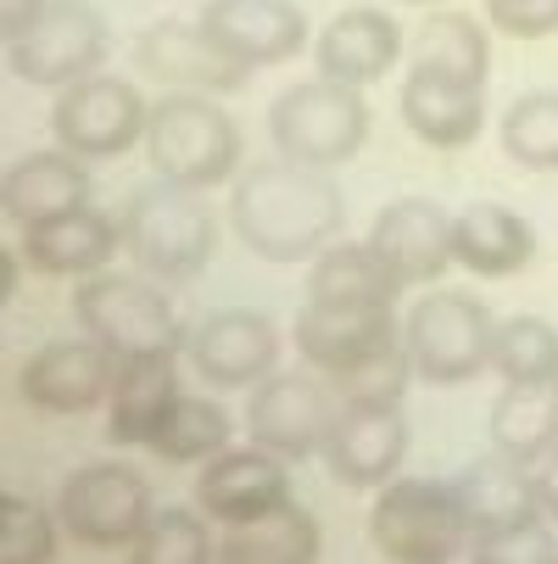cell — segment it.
Returning <instances> with one entry per match:
<instances>
[{
  "mask_svg": "<svg viewBox=\"0 0 558 564\" xmlns=\"http://www.w3.org/2000/svg\"><path fill=\"white\" fill-rule=\"evenodd\" d=\"M40 12H45V0H0V34H7V40L23 34Z\"/></svg>",
  "mask_w": 558,
  "mask_h": 564,
  "instance_id": "39",
  "label": "cell"
},
{
  "mask_svg": "<svg viewBox=\"0 0 558 564\" xmlns=\"http://www.w3.org/2000/svg\"><path fill=\"white\" fill-rule=\"evenodd\" d=\"M218 564H318V520L302 503H285L263 520L229 525Z\"/></svg>",
  "mask_w": 558,
  "mask_h": 564,
  "instance_id": "30",
  "label": "cell"
},
{
  "mask_svg": "<svg viewBox=\"0 0 558 564\" xmlns=\"http://www.w3.org/2000/svg\"><path fill=\"white\" fill-rule=\"evenodd\" d=\"M151 514V480L129 464H85L56 492V520L78 547H129Z\"/></svg>",
  "mask_w": 558,
  "mask_h": 564,
  "instance_id": "10",
  "label": "cell"
},
{
  "mask_svg": "<svg viewBox=\"0 0 558 564\" xmlns=\"http://www.w3.org/2000/svg\"><path fill=\"white\" fill-rule=\"evenodd\" d=\"M403 341L391 307H336V302H307L296 313V352L325 369V375H347L352 364L385 352Z\"/></svg>",
  "mask_w": 558,
  "mask_h": 564,
  "instance_id": "19",
  "label": "cell"
},
{
  "mask_svg": "<svg viewBox=\"0 0 558 564\" xmlns=\"http://www.w3.org/2000/svg\"><path fill=\"white\" fill-rule=\"evenodd\" d=\"M403 280H396L369 240H341L325 247L307 263V302H336V307H391Z\"/></svg>",
  "mask_w": 558,
  "mask_h": 564,
  "instance_id": "27",
  "label": "cell"
},
{
  "mask_svg": "<svg viewBox=\"0 0 558 564\" xmlns=\"http://www.w3.org/2000/svg\"><path fill=\"white\" fill-rule=\"evenodd\" d=\"M369 247L403 285H430L458 263L452 258V218L425 196H403V202L380 207L369 224Z\"/></svg>",
  "mask_w": 558,
  "mask_h": 564,
  "instance_id": "18",
  "label": "cell"
},
{
  "mask_svg": "<svg viewBox=\"0 0 558 564\" xmlns=\"http://www.w3.org/2000/svg\"><path fill=\"white\" fill-rule=\"evenodd\" d=\"M469 564H558V531L547 514H530L497 531H474Z\"/></svg>",
  "mask_w": 558,
  "mask_h": 564,
  "instance_id": "36",
  "label": "cell"
},
{
  "mask_svg": "<svg viewBox=\"0 0 558 564\" xmlns=\"http://www.w3.org/2000/svg\"><path fill=\"white\" fill-rule=\"evenodd\" d=\"M112 56V29L90 0H45V12L7 40V67L23 85L67 90L78 78L101 73Z\"/></svg>",
  "mask_w": 558,
  "mask_h": 564,
  "instance_id": "7",
  "label": "cell"
},
{
  "mask_svg": "<svg viewBox=\"0 0 558 564\" xmlns=\"http://www.w3.org/2000/svg\"><path fill=\"white\" fill-rule=\"evenodd\" d=\"M179 375L174 358H129L118 364L112 397H107V442L118 447H151V436L163 431L168 409L179 402Z\"/></svg>",
  "mask_w": 558,
  "mask_h": 564,
  "instance_id": "25",
  "label": "cell"
},
{
  "mask_svg": "<svg viewBox=\"0 0 558 564\" xmlns=\"http://www.w3.org/2000/svg\"><path fill=\"white\" fill-rule=\"evenodd\" d=\"M492 369L508 386H530V380H558V330L536 313H514L497 318L492 330Z\"/></svg>",
  "mask_w": 558,
  "mask_h": 564,
  "instance_id": "32",
  "label": "cell"
},
{
  "mask_svg": "<svg viewBox=\"0 0 558 564\" xmlns=\"http://www.w3.org/2000/svg\"><path fill=\"white\" fill-rule=\"evenodd\" d=\"M330 380H336L341 402H363V409H396L419 375H414L408 347L396 341V347H385V352H374V358H363V364H352L347 375H330Z\"/></svg>",
  "mask_w": 558,
  "mask_h": 564,
  "instance_id": "35",
  "label": "cell"
},
{
  "mask_svg": "<svg viewBox=\"0 0 558 564\" xmlns=\"http://www.w3.org/2000/svg\"><path fill=\"white\" fill-rule=\"evenodd\" d=\"M408 56H414V67L441 73V78H458V85H486L492 40H486V29L474 23L469 12H436L430 7V18L408 40Z\"/></svg>",
  "mask_w": 558,
  "mask_h": 564,
  "instance_id": "29",
  "label": "cell"
},
{
  "mask_svg": "<svg viewBox=\"0 0 558 564\" xmlns=\"http://www.w3.org/2000/svg\"><path fill=\"white\" fill-rule=\"evenodd\" d=\"M112 380L118 358L101 341H51L23 364L18 391L40 414H90L112 397Z\"/></svg>",
  "mask_w": 558,
  "mask_h": 564,
  "instance_id": "15",
  "label": "cell"
},
{
  "mask_svg": "<svg viewBox=\"0 0 558 564\" xmlns=\"http://www.w3.org/2000/svg\"><path fill=\"white\" fill-rule=\"evenodd\" d=\"M403 23H396L391 12L380 7H347L325 23V34H318L313 56H318V73L325 78H341V85H380V78L396 67V56H403Z\"/></svg>",
  "mask_w": 558,
  "mask_h": 564,
  "instance_id": "20",
  "label": "cell"
},
{
  "mask_svg": "<svg viewBox=\"0 0 558 564\" xmlns=\"http://www.w3.org/2000/svg\"><path fill=\"white\" fill-rule=\"evenodd\" d=\"M369 542L391 564H458L469 558V514L441 480H385L369 509Z\"/></svg>",
  "mask_w": 558,
  "mask_h": 564,
  "instance_id": "5",
  "label": "cell"
},
{
  "mask_svg": "<svg viewBox=\"0 0 558 564\" xmlns=\"http://www.w3.org/2000/svg\"><path fill=\"white\" fill-rule=\"evenodd\" d=\"M123 247V224L96 213V207H78L62 218H45L34 229H23V258L29 269L51 274V280H90L112 263V252Z\"/></svg>",
  "mask_w": 558,
  "mask_h": 564,
  "instance_id": "22",
  "label": "cell"
},
{
  "mask_svg": "<svg viewBox=\"0 0 558 564\" xmlns=\"http://www.w3.org/2000/svg\"><path fill=\"white\" fill-rule=\"evenodd\" d=\"M196 503H201L207 520H223V525L263 520V514L291 503V469H285L280 453H269L258 442L252 447H223L196 475Z\"/></svg>",
  "mask_w": 558,
  "mask_h": 564,
  "instance_id": "14",
  "label": "cell"
},
{
  "mask_svg": "<svg viewBox=\"0 0 558 564\" xmlns=\"http://www.w3.org/2000/svg\"><path fill=\"white\" fill-rule=\"evenodd\" d=\"M280 347H285V336L274 330V318L247 313V307L207 313L185 341L196 375L218 391H252L258 380H269L280 364Z\"/></svg>",
  "mask_w": 558,
  "mask_h": 564,
  "instance_id": "12",
  "label": "cell"
},
{
  "mask_svg": "<svg viewBox=\"0 0 558 564\" xmlns=\"http://www.w3.org/2000/svg\"><path fill=\"white\" fill-rule=\"evenodd\" d=\"M492 330H497V318L486 313L481 296H469V291H430L408 313L403 347H408L419 380L463 386L481 369H492Z\"/></svg>",
  "mask_w": 558,
  "mask_h": 564,
  "instance_id": "8",
  "label": "cell"
},
{
  "mask_svg": "<svg viewBox=\"0 0 558 564\" xmlns=\"http://www.w3.org/2000/svg\"><path fill=\"white\" fill-rule=\"evenodd\" d=\"M23 247H0V302L18 296V280H23Z\"/></svg>",
  "mask_w": 558,
  "mask_h": 564,
  "instance_id": "40",
  "label": "cell"
},
{
  "mask_svg": "<svg viewBox=\"0 0 558 564\" xmlns=\"http://www.w3.org/2000/svg\"><path fill=\"white\" fill-rule=\"evenodd\" d=\"M269 134L280 156H296V163H313V169H341L369 140V101L358 85L318 73L291 85L269 107Z\"/></svg>",
  "mask_w": 558,
  "mask_h": 564,
  "instance_id": "6",
  "label": "cell"
},
{
  "mask_svg": "<svg viewBox=\"0 0 558 564\" xmlns=\"http://www.w3.org/2000/svg\"><path fill=\"white\" fill-rule=\"evenodd\" d=\"M452 492L469 514V531H497V525H519L530 514H541L536 503V475L530 464L508 458V453H492V458H474L458 480Z\"/></svg>",
  "mask_w": 558,
  "mask_h": 564,
  "instance_id": "26",
  "label": "cell"
},
{
  "mask_svg": "<svg viewBox=\"0 0 558 564\" xmlns=\"http://www.w3.org/2000/svg\"><path fill=\"white\" fill-rule=\"evenodd\" d=\"M134 67L151 73L156 85H174V90H201V96H234L247 90L252 67H241L234 56H223L212 45V34L185 18H163L151 23L140 40H134Z\"/></svg>",
  "mask_w": 558,
  "mask_h": 564,
  "instance_id": "13",
  "label": "cell"
},
{
  "mask_svg": "<svg viewBox=\"0 0 558 564\" xmlns=\"http://www.w3.org/2000/svg\"><path fill=\"white\" fill-rule=\"evenodd\" d=\"M486 23L508 40H547L558 34V0H486Z\"/></svg>",
  "mask_w": 558,
  "mask_h": 564,
  "instance_id": "38",
  "label": "cell"
},
{
  "mask_svg": "<svg viewBox=\"0 0 558 564\" xmlns=\"http://www.w3.org/2000/svg\"><path fill=\"white\" fill-rule=\"evenodd\" d=\"M73 318L118 364H129V358H174L190 341V330L179 325L163 280H151V274H107V269L90 274L73 291Z\"/></svg>",
  "mask_w": 558,
  "mask_h": 564,
  "instance_id": "3",
  "label": "cell"
},
{
  "mask_svg": "<svg viewBox=\"0 0 558 564\" xmlns=\"http://www.w3.org/2000/svg\"><path fill=\"white\" fill-rule=\"evenodd\" d=\"M234 235L263 263H313L347 224V196L330 180V169L296 163V156H269L252 163V174L234 180L229 196Z\"/></svg>",
  "mask_w": 558,
  "mask_h": 564,
  "instance_id": "1",
  "label": "cell"
},
{
  "mask_svg": "<svg viewBox=\"0 0 558 564\" xmlns=\"http://www.w3.org/2000/svg\"><path fill=\"white\" fill-rule=\"evenodd\" d=\"M492 447L519 464H541L558 447V380L503 386L492 402Z\"/></svg>",
  "mask_w": 558,
  "mask_h": 564,
  "instance_id": "28",
  "label": "cell"
},
{
  "mask_svg": "<svg viewBox=\"0 0 558 564\" xmlns=\"http://www.w3.org/2000/svg\"><path fill=\"white\" fill-rule=\"evenodd\" d=\"M552 453H558V447H552Z\"/></svg>",
  "mask_w": 558,
  "mask_h": 564,
  "instance_id": "42",
  "label": "cell"
},
{
  "mask_svg": "<svg viewBox=\"0 0 558 564\" xmlns=\"http://www.w3.org/2000/svg\"><path fill=\"white\" fill-rule=\"evenodd\" d=\"M145 163L156 169V180L212 191V185L234 180V169H241V129H234V118L212 96L168 90L163 101H151Z\"/></svg>",
  "mask_w": 558,
  "mask_h": 564,
  "instance_id": "4",
  "label": "cell"
},
{
  "mask_svg": "<svg viewBox=\"0 0 558 564\" xmlns=\"http://www.w3.org/2000/svg\"><path fill=\"white\" fill-rule=\"evenodd\" d=\"M403 7H441V0H403Z\"/></svg>",
  "mask_w": 558,
  "mask_h": 564,
  "instance_id": "41",
  "label": "cell"
},
{
  "mask_svg": "<svg viewBox=\"0 0 558 564\" xmlns=\"http://www.w3.org/2000/svg\"><path fill=\"white\" fill-rule=\"evenodd\" d=\"M201 29L212 34L223 56H234L252 73L280 67L307 45V18L296 0H207Z\"/></svg>",
  "mask_w": 558,
  "mask_h": 564,
  "instance_id": "16",
  "label": "cell"
},
{
  "mask_svg": "<svg viewBox=\"0 0 558 564\" xmlns=\"http://www.w3.org/2000/svg\"><path fill=\"white\" fill-rule=\"evenodd\" d=\"M145 123H151V107L145 96L118 73H90L78 85L56 90V107H51V134L62 151L73 156H123L129 145L145 140Z\"/></svg>",
  "mask_w": 558,
  "mask_h": 564,
  "instance_id": "11",
  "label": "cell"
},
{
  "mask_svg": "<svg viewBox=\"0 0 558 564\" xmlns=\"http://www.w3.org/2000/svg\"><path fill=\"white\" fill-rule=\"evenodd\" d=\"M341 420V391L325 369H291V375H269L252 386V402H247V431L258 447L280 453L285 464L291 458H313L325 453L330 431Z\"/></svg>",
  "mask_w": 558,
  "mask_h": 564,
  "instance_id": "9",
  "label": "cell"
},
{
  "mask_svg": "<svg viewBox=\"0 0 558 564\" xmlns=\"http://www.w3.org/2000/svg\"><path fill=\"white\" fill-rule=\"evenodd\" d=\"M325 469L352 492H380L396 480L408 458V425L396 409H363V402H341V420L325 442Z\"/></svg>",
  "mask_w": 558,
  "mask_h": 564,
  "instance_id": "17",
  "label": "cell"
},
{
  "mask_svg": "<svg viewBox=\"0 0 558 564\" xmlns=\"http://www.w3.org/2000/svg\"><path fill=\"white\" fill-rule=\"evenodd\" d=\"M229 436H234V420L218 409V402L179 397L168 409V420H163V431L151 436V453L163 464H207L229 447Z\"/></svg>",
  "mask_w": 558,
  "mask_h": 564,
  "instance_id": "31",
  "label": "cell"
},
{
  "mask_svg": "<svg viewBox=\"0 0 558 564\" xmlns=\"http://www.w3.org/2000/svg\"><path fill=\"white\" fill-rule=\"evenodd\" d=\"M56 558V525L29 498H0V564H51Z\"/></svg>",
  "mask_w": 558,
  "mask_h": 564,
  "instance_id": "37",
  "label": "cell"
},
{
  "mask_svg": "<svg viewBox=\"0 0 558 564\" xmlns=\"http://www.w3.org/2000/svg\"><path fill=\"white\" fill-rule=\"evenodd\" d=\"M0 202H7V218L18 229H34L45 218L78 213L90 207V174H85V156L73 151H29L23 163H12L7 185H0Z\"/></svg>",
  "mask_w": 558,
  "mask_h": 564,
  "instance_id": "23",
  "label": "cell"
},
{
  "mask_svg": "<svg viewBox=\"0 0 558 564\" xmlns=\"http://www.w3.org/2000/svg\"><path fill=\"white\" fill-rule=\"evenodd\" d=\"M207 191L156 180L140 185L123 207V252L140 263L151 280H190L212 263L218 252V218L201 202Z\"/></svg>",
  "mask_w": 558,
  "mask_h": 564,
  "instance_id": "2",
  "label": "cell"
},
{
  "mask_svg": "<svg viewBox=\"0 0 558 564\" xmlns=\"http://www.w3.org/2000/svg\"><path fill=\"white\" fill-rule=\"evenodd\" d=\"M129 564H218V542L207 520L190 509H156L145 531L129 542Z\"/></svg>",
  "mask_w": 558,
  "mask_h": 564,
  "instance_id": "34",
  "label": "cell"
},
{
  "mask_svg": "<svg viewBox=\"0 0 558 564\" xmlns=\"http://www.w3.org/2000/svg\"><path fill=\"white\" fill-rule=\"evenodd\" d=\"M452 258L481 280H508L536 258V229L503 202H469L452 218Z\"/></svg>",
  "mask_w": 558,
  "mask_h": 564,
  "instance_id": "24",
  "label": "cell"
},
{
  "mask_svg": "<svg viewBox=\"0 0 558 564\" xmlns=\"http://www.w3.org/2000/svg\"><path fill=\"white\" fill-rule=\"evenodd\" d=\"M396 112H403V123L425 145L463 151V145L481 140V129H486V85H458V78L408 67L403 96H396Z\"/></svg>",
  "mask_w": 558,
  "mask_h": 564,
  "instance_id": "21",
  "label": "cell"
},
{
  "mask_svg": "<svg viewBox=\"0 0 558 564\" xmlns=\"http://www.w3.org/2000/svg\"><path fill=\"white\" fill-rule=\"evenodd\" d=\"M503 156H514L530 174H558V90H530L508 101Z\"/></svg>",
  "mask_w": 558,
  "mask_h": 564,
  "instance_id": "33",
  "label": "cell"
}]
</instances>
